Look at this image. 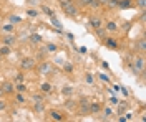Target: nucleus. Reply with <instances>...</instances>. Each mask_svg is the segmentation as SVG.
<instances>
[{"instance_id": "f257e3e1", "label": "nucleus", "mask_w": 146, "mask_h": 122, "mask_svg": "<svg viewBox=\"0 0 146 122\" xmlns=\"http://www.w3.org/2000/svg\"><path fill=\"white\" fill-rule=\"evenodd\" d=\"M61 8H63V12H65L67 15H70V17H77L78 15V7L71 2V0L63 2V3H61Z\"/></svg>"}, {"instance_id": "f03ea898", "label": "nucleus", "mask_w": 146, "mask_h": 122, "mask_svg": "<svg viewBox=\"0 0 146 122\" xmlns=\"http://www.w3.org/2000/svg\"><path fill=\"white\" fill-rule=\"evenodd\" d=\"M133 71L135 73H143L145 71V58L143 56H138L133 61Z\"/></svg>"}, {"instance_id": "7ed1b4c3", "label": "nucleus", "mask_w": 146, "mask_h": 122, "mask_svg": "<svg viewBox=\"0 0 146 122\" xmlns=\"http://www.w3.org/2000/svg\"><path fill=\"white\" fill-rule=\"evenodd\" d=\"M20 66H22L23 71H27V69H33V68H35V59H33V58H23Z\"/></svg>"}, {"instance_id": "20e7f679", "label": "nucleus", "mask_w": 146, "mask_h": 122, "mask_svg": "<svg viewBox=\"0 0 146 122\" xmlns=\"http://www.w3.org/2000/svg\"><path fill=\"white\" fill-rule=\"evenodd\" d=\"M80 112L90 114V101H88V99H81V101H80Z\"/></svg>"}, {"instance_id": "39448f33", "label": "nucleus", "mask_w": 146, "mask_h": 122, "mask_svg": "<svg viewBox=\"0 0 146 122\" xmlns=\"http://www.w3.org/2000/svg\"><path fill=\"white\" fill-rule=\"evenodd\" d=\"M2 91H3V93H13V91H15V86L12 84V83H5V84L2 86Z\"/></svg>"}, {"instance_id": "423d86ee", "label": "nucleus", "mask_w": 146, "mask_h": 122, "mask_svg": "<svg viewBox=\"0 0 146 122\" xmlns=\"http://www.w3.org/2000/svg\"><path fill=\"white\" fill-rule=\"evenodd\" d=\"M100 109H101V106H100L98 102H90V112L91 114H96Z\"/></svg>"}, {"instance_id": "0eeeda50", "label": "nucleus", "mask_w": 146, "mask_h": 122, "mask_svg": "<svg viewBox=\"0 0 146 122\" xmlns=\"http://www.w3.org/2000/svg\"><path fill=\"white\" fill-rule=\"evenodd\" d=\"M105 30H106V31H116V30H118V25L115 23V22H108L106 27H105Z\"/></svg>"}, {"instance_id": "6e6552de", "label": "nucleus", "mask_w": 146, "mask_h": 122, "mask_svg": "<svg viewBox=\"0 0 146 122\" xmlns=\"http://www.w3.org/2000/svg\"><path fill=\"white\" fill-rule=\"evenodd\" d=\"M118 7L120 8H129L131 7V0H120L118 2Z\"/></svg>"}, {"instance_id": "1a4fd4ad", "label": "nucleus", "mask_w": 146, "mask_h": 122, "mask_svg": "<svg viewBox=\"0 0 146 122\" xmlns=\"http://www.w3.org/2000/svg\"><path fill=\"white\" fill-rule=\"evenodd\" d=\"M90 25L96 30V28H100V27H101V20H100V18H91V20H90Z\"/></svg>"}, {"instance_id": "9d476101", "label": "nucleus", "mask_w": 146, "mask_h": 122, "mask_svg": "<svg viewBox=\"0 0 146 122\" xmlns=\"http://www.w3.org/2000/svg\"><path fill=\"white\" fill-rule=\"evenodd\" d=\"M3 43L9 46V45H12V43H15V37L13 35H7V37L3 38Z\"/></svg>"}, {"instance_id": "9b49d317", "label": "nucleus", "mask_w": 146, "mask_h": 122, "mask_svg": "<svg viewBox=\"0 0 146 122\" xmlns=\"http://www.w3.org/2000/svg\"><path fill=\"white\" fill-rule=\"evenodd\" d=\"M50 117H52L53 121H61V119H63V117H61V114L55 112V111H52V112H50Z\"/></svg>"}, {"instance_id": "f8f14e48", "label": "nucleus", "mask_w": 146, "mask_h": 122, "mask_svg": "<svg viewBox=\"0 0 146 122\" xmlns=\"http://www.w3.org/2000/svg\"><path fill=\"white\" fill-rule=\"evenodd\" d=\"M40 89H42V93H50V91H52V84H50V83H43Z\"/></svg>"}, {"instance_id": "ddd939ff", "label": "nucleus", "mask_w": 146, "mask_h": 122, "mask_svg": "<svg viewBox=\"0 0 146 122\" xmlns=\"http://www.w3.org/2000/svg\"><path fill=\"white\" fill-rule=\"evenodd\" d=\"M138 50H139L141 53H143V51H145V50H146V43H145V38H141V40L138 41Z\"/></svg>"}, {"instance_id": "4468645a", "label": "nucleus", "mask_w": 146, "mask_h": 122, "mask_svg": "<svg viewBox=\"0 0 146 122\" xmlns=\"http://www.w3.org/2000/svg\"><path fill=\"white\" fill-rule=\"evenodd\" d=\"M15 89H17L18 93H25V91H27V86L23 84V83H18V84L15 86Z\"/></svg>"}, {"instance_id": "2eb2a0df", "label": "nucleus", "mask_w": 146, "mask_h": 122, "mask_svg": "<svg viewBox=\"0 0 146 122\" xmlns=\"http://www.w3.org/2000/svg\"><path fill=\"white\" fill-rule=\"evenodd\" d=\"M33 107H35L37 112H43V109H45V107H43V102H35L33 104Z\"/></svg>"}, {"instance_id": "dca6fc26", "label": "nucleus", "mask_w": 146, "mask_h": 122, "mask_svg": "<svg viewBox=\"0 0 146 122\" xmlns=\"http://www.w3.org/2000/svg\"><path fill=\"white\" fill-rule=\"evenodd\" d=\"M9 53H10V48L7 45H3V46L0 48V55H9Z\"/></svg>"}, {"instance_id": "f3484780", "label": "nucleus", "mask_w": 146, "mask_h": 122, "mask_svg": "<svg viewBox=\"0 0 146 122\" xmlns=\"http://www.w3.org/2000/svg\"><path fill=\"white\" fill-rule=\"evenodd\" d=\"M71 93H73V87H71V86H65V87H63V94L70 96Z\"/></svg>"}, {"instance_id": "a211bd4d", "label": "nucleus", "mask_w": 146, "mask_h": 122, "mask_svg": "<svg viewBox=\"0 0 146 122\" xmlns=\"http://www.w3.org/2000/svg\"><path fill=\"white\" fill-rule=\"evenodd\" d=\"M33 101L35 102H43V94H35L33 96Z\"/></svg>"}, {"instance_id": "6ab92c4d", "label": "nucleus", "mask_w": 146, "mask_h": 122, "mask_svg": "<svg viewBox=\"0 0 146 122\" xmlns=\"http://www.w3.org/2000/svg\"><path fill=\"white\" fill-rule=\"evenodd\" d=\"M136 5H138V7H139V10H145L146 0H136Z\"/></svg>"}, {"instance_id": "aec40b11", "label": "nucleus", "mask_w": 146, "mask_h": 122, "mask_svg": "<svg viewBox=\"0 0 146 122\" xmlns=\"http://www.w3.org/2000/svg\"><path fill=\"white\" fill-rule=\"evenodd\" d=\"M78 3H80L81 7H90V3H91V0H78Z\"/></svg>"}, {"instance_id": "412c9836", "label": "nucleus", "mask_w": 146, "mask_h": 122, "mask_svg": "<svg viewBox=\"0 0 146 122\" xmlns=\"http://www.w3.org/2000/svg\"><path fill=\"white\" fill-rule=\"evenodd\" d=\"M32 41L38 43V41H42V37H40V35H37V33H33V35H32Z\"/></svg>"}, {"instance_id": "4be33fe9", "label": "nucleus", "mask_w": 146, "mask_h": 122, "mask_svg": "<svg viewBox=\"0 0 146 122\" xmlns=\"http://www.w3.org/2000/svg\"><path fill=\"white\" fill-rule=\"evenodd\" d=\"M85 79H87V83H88V84H93V74H90V73H88Z\"/></svg>"}, {"instance_id": "5701e85b", "label": "nucleus", "mask_w": 146, "mask_h": 122, "mask_svg": "<svg viewBox=\"0 0 146 122\" xmlns=\"http://www.w3.org/2000/svg\"><path fill=\"white\" fill-rule=\"evenodd\" d=\"M96 31H98V37H100V38H105V30H101V27L96 28Z\"/></svg>"}, {"instance_id": "b1692460", "label": "nucleus", "mask_w": 146, "mask_h": 122, "mask_svg": "<svg viewBox=\"0 0 146 122\" xmlns=\"http://www.w3.org/2000/svg\"><path fill=\"white\" fill-rule=\"evenodd\" d=\"M57 50V46L53 45V43H50V45H47V51H55Z\"/></svg>"}, {"instance_id": "393cba45", "label": "nucleus", "mask_w": 146, "mask_h": 122, "mask_svg": "<svg viewBox=\"0 0 146 122\" xmlns=\"http://www.w3.org/2000/svg\"><path fill=\"white\" fill-rule=\"evenodd\" d=\"M53 25H55L57 28H60V30H61V23H60V22H58L57 18H53Z\"/></svg>"}, {"instance_id": "a878e982", "label": "nucleus", "mask_w": 146, "mask_h": 122, "mask_svg": "<svg viewBox=\"0 0 146 122\" xmlns=\"http://www.w3.org/2000/svg\"><path fill=\"white\" fill-rule=\"evenodd\" d=\"M40 69H42L43 73H47V71H48V65H47V63H43V65H42V68H40Z\"/></svg>"}, {"instance_id": "bb28decb", "label": "nucleus", "mask_w": 146, "mask_h": 122, "mask_svg": "<svg viewBox=\"0 0 146 122\" xmlns=\"http://www.w3.org/2000/svg\"><path fill=\"white\" fill-rule=\"evenodd\" d=\"M106 45H110V46H113V48H116V43H115L113 40H106Z\"/></svg>"}, {"instance_id": "cd10ccee", "label": "nucleus", "mask_w": 146, "mask_h": 122, "mask_svg": "<svg viewBox=\"0 0 146 122\" xmlns=\"http://www.w3.org/2000/svg\"><path fill=\"white\" fill-rule=\"evenodd\" d=\"M17 101H18V102H23V101H25V97L22 96V93H20V94H17Z\"/></svg>"}, {"instance_id": "c85d7f7f", "label": "nucleus", "mask_w": 146, "mask_h": 122, "mask_svg": "<svg viewBox=\"0 0 146 122\" xmlns=\"http://www.w3.org/2000/svg\"><path fill=\"white\" fill-rule=\"evenodd\" d=\"M12 28H13V25H5V27H3L5 31H12Z\"/></svg>"}, {"instance_id": "c756f323", "label": "nucleus", "mask_w": 146, "mask_h": 122, "mask_svg": "<svg viewBox=\"0 0 146 122\" xmlns=\"http://www.w3.org/2000/svg\"><path fill=\"white\" fill-rule=\"evenodd\" d=\"M43 12H45V13H48V15H53V13H52V10H50L48 7H43Z\"/></svg>"}, {"instance_id": "7c9ffc66", "label": "nucleus", "mask_w": 146, "mask_h": 122, "mask_svg": "<svg viewBox=\"0 0 146 122\" xmlns=\"http://www.w3.org/2000/svg\"><path fill=\"white\" fill-rule=\"evenodd\" d=\"M23 81V74H17V83H22Z\"/></svg>"}, {"instance_id": "2f4dec72", "label": "nucleus", "mask_w": 146, "mask_h": 122, "mask_svg": "<svg viewBox=\"0 0 146 122\" xmlns=\"http://www.w3.org/2000/svg\"><path fill=\"white\" fill-rule=\"evenodd\" d=\"M5 107H7V104L3 102V101H0V111H3Z\"/></svg>"}, {"instance_id": "473e14b6", "label": "nucleus", "mask_w": 146, "mask_h": 122, "mask_svg": "<svg viewBox=\"0 0 146 122\" xmlns=\"http://www.w3.org/2000/svg\"><path fill=\"white\" fill-rule=\"evenodd\" d=\"M105 115H106V117H110V115H111V109H105Z\"/></svg>"}, {"instance_id": "72a5a7b5", "label": "nucleus", "mask_w": 146, "mask_h": 122, "mask_svg": "<svg viewBox=\"0 0 146 122\" xmlns=\"http://www.w3.org/2000/svg\"><path fill=\"white\" fill-rule=\"evenodd\" d=\"M100 78H101V79H103V81H110V78H108L106 74H100Z\"/></svg>"}, {"instance_id": "f704fd0d", "label": "nucleus", "mask_w": 146, "mask_h": 122, "mask_svg": "<svg viewBox=\"0 0 146 122\" xmlns=\"http://www.w3.org/2000/svg\"><path fill=\"white\" fill-rule=\"evenodd\" d=\"M10 22H20V17H10Z\"/></svg>"}, {"instance_id": "c9c22d12", "label": "nucleus", "mask_w": 146, "mask_h": 122, "mask_svg": "<svg viewBox=\"0 0 146 122\" xmlns=\"http://www.w3.org/2000/svg\"><path fill=\"white\" fill-rule=\"evenodd\" d=\"M125 111H126V107H125V106H121V107H120V115L125 112Z\"/></svg>"}, {"instance_id": "e433bc0d", "label": "nucleus", "mask_w": 146, "mask_h": 122, "mask_svg": "<svg viewBox=\"0 0 146 122\" xmlns=\"http://www.w3.org/2000/svg\"><path fill=\"white\" fill-rule=\"evenodd\" d=\"M78 51H80V53H87V48H85V46H81L80 50H78Z\"/></svg>"}, {"instance_id": "4c0bfd02", "label": "nucleus", "mask_w": 146, "mask_h": 122, "mask_svg": "<svg viewBox=\"0 0 146 122\" xmlns=\"http://www.w3.org/2000/svg\"><path fill=\"white\" fill-rule=\"evenodd\" d=\"M98 2H100L101 5H106V3H108V2H110V0H98Z\"/></svg>"}, {"instance_id": "58836bf2", "label": "nucleus", "mask_w": 146, "mask_h": 122, "mask_svg": "<svg viewBox=\"0 0 146 122\" xmlns=\"http://www.w3.org/2000/svg\"><path fill=\"white\" fill-rule=\"evenodd\" d=\"M115 2H116V3H118V2H120V0H115Z\"/></svg>"}]
</instances>
